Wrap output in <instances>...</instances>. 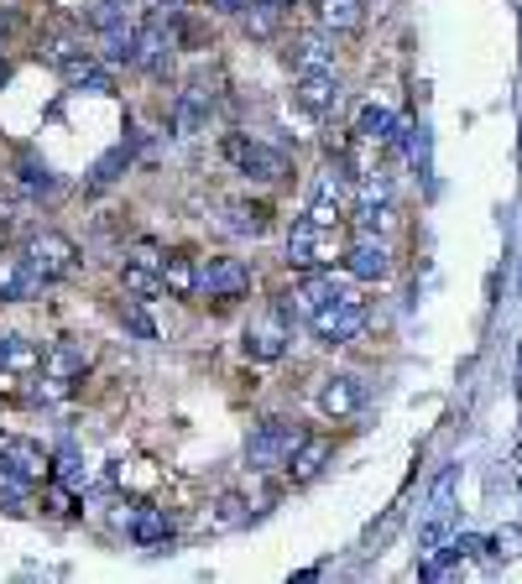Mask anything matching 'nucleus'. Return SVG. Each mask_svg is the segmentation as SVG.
I'll list each match as a JSON object with an SVG mask.
<instances>
[{
  "label": "nucleus",
  "instance_id": "1",
  "mask_svg": "<svg viewBox=\"0 0 522 584\" xmlns=\"http://www.w3.org/2000/svg\"><path fill=\"white\" fill-rule=\"evenodd\" d=\"M303 433L293 423H282V417H267L257 433H251V444H245V470H257V475H272V470H288L293 460V449Z\"/></svg>",
  "mask_w": 522,
  "mask_h": 584
},
{
  "label": "nucleus",
  "instance_id": "2",
  "mask_svg": "<svg viewBox=\"0 0 522 584\" xmlns=\"http://www.w3.org/2000/svg\"><path fill=\"white\" fill-rule=\"evenodd\" d=\"M48 58L58 63V73H63V84L69 89H89V94H116V79H110V69H104L100 58L89 48H79V42H52Z\"/></svg>",
  "mask_w": 522,
  "mask_h": 584
},
{
  "label": "nucleus",
  "instance_id": "3",
  "mask_svg": "<svg viewBox=\"0 0 522 584\" xmlns=\"http://www.w3.org/2000/svg\"><path fill=\"white\" fill-rule=\"evenodd\" d=\"M21 261H27V272H32L37 282H63V276L79 266V251H73L69 235H58V230H42V235H32V241H27Z\"/></svg>",
  "mask_w": 522,
  "mask_h": 584
},
{
  "label": "nucleus",
  "instance_id": "4",
  "mask_svg": "<svg viewBox=\"0 0 522 584\" xmlns=\"http://www.w3.org/2000/svg\"><path fill=\"white\" fill-rule=\"evenodd\" d=\"M309 329H313V340H324V344H350L365 329V303H361V298H334V303H319V309L309 313Z\"/></svg>",
  "mask_w": 522,
  "mask_h": 584
},
{
  "label": "nucleus",
  "instance_id": "5",
  "mask_svg": "<svg viewBox=\"0 0 522 584\" xmlns=\"http://www.w3.org/2000/svg\"><path fill=\"white\" fill-rule=\"evenodd\" d=\"M334 256H340V251H334V230L313 224L309 214H303V220H293V230H288V261H293V266L313 272V266H330Z\"/></svg>",
  "mask_w": 522,
  "mask_h": 584
},
{
  "label": "nucleus",
  "instance_id": "6",
  "mask_svg": "<svg viewBox=\"0 0 522 584\" xmlns=\"http://www.w3.org/2000/svg\"><path fill=\"white\" fill-rule=\"evenodd\" d=\"M225 157L245 172V178H257V183H278L282 172H288V152L267 147V141H251V137H230Z\"/></svg>",
  "mask_w": 522,
  "mask_h": 584
},
{
  "label": "nucleus",
  "instance_id": "7",
  "mask_svg": "<svg viewBox=\"0 0 522 584\" xmlns=\"http://www.w3.org/2000/svg\"><path fill=\"white\" fill-rule=\"evenodd\" d=\"M199 292H204V298H220V303L245 298V292H251V266H245L241 256L209 261V266H199Z\"/></svg>",
  "mask_w": 522,
  "mask_h": 584
},
{
  "label": "nucleus",
  "instance_id": "8",
  "mask_svg": "<svg viewBox=\"0 0 522 584\" xmlns=\"http://www.w3.org/2000/svg\"><path fill=\"white\" fill-rule=\"evenodd\" d=\"M121 288L131 292V298H141V303H152L157 292H162V251H157L152 241H141L137 251H131V261L121 266Z\"/></svg>",
  "mask_w": 522,
  "mask_h": 584
},
{
  "label": "nucleus",
  "instance_id": "9",
  "mask_svg": "<svg viewBox=\"0 0 522 584\" xmlns=\"http://www.w3.org/2000/svg\"><path fill=\"white\" fill-rule=\"evenodd\" d=\"M168 58H173V27L162 17H152L147 27H137V52H131V63L147 73H162L168 69Z\"/></svg>",
  "mask_w": 522,
  "mask_h": 584
},
{
  "label": "nucleus",
  "instance_id": "10",
  "mask_svg": "<svg viewBox=\"0 0 522 584\" xmlns=\"http://www.w3.org/2000/svg\"><path fill=\"white\" fill-rule=\"evenodd\" d=\"M293 100H298V110H309V115H330L334 104H340V84H334L330 69H309V73H298Z\"/></svg>",
  "mask_w": 522,
  "mask_h": 584
},
{
  "label": "nucleus",
  "instance_id": "11",
  "mask_svg": "<svg viewBox=\"0 0 522 584\" xmlns=\"http://www.w3.org/2000/svg\"><path fill=\"white\" fill-rule=\"evenodd\" d=\"M345 272L355 276V282H382V276L392 272V256H387L382 235H355V245L345 251Z\"/></svg>",
  "mask_w": 522,
  "mask_h": 584
},
{
  "label": "nucleus",
  "instance_id": "12",
  "mask_svg": "<svg viewBox=\"0 0 522 584\" xmlns=\"http://www.w3.org/2000/svg\"><path fill=\"white\" fill-rule=\"evenodd\" d=\"M365 407V381L361 376H334L324 381V392H319V413L324 417H350Z\"/></svg>",
  "mask_w": 522,
  "mask_h": 584
},
{
  "label": "nucleus",
  "instance_id": "13",
  "mask_svg": "<svg viewBox=\"0 0 522 584\" xmlns=\"http://www.w3.org/2000/svg\"><path fill=\"white\" fill-rule=\"evenodd\" d=\"M42 344L27 340V334H0V371L6 376H32V371H42Z\"/></svg>",
  "mask_w": 522,
  "mask_h": 584
},
{
  "label": "nucleus",
  "instance_id": "14",
  "mask_svg": "<svg viewBox=\"0 0 522 584\" xmlns=\"http://www.w3.org/2000/svg\"><path fill=\"white\" fill-rule=\"evenodd\" d=\"M235 17H241L245 32L267 42V37H278L282 21H288V0H241V11H235Z\"/></svg>",
  "mask_w": 522,
  "mask_h": 584
},
{
  "label": "nucleus",
  "instance_id": "15",
  "mask_svg": "<svg viewBox=\"0 0 522 584\" xmlns=\"http://www.w3.org/2000/svg\"><path fill=\"white\" fill-rule=\"evenodd\" d=\"M330 460H334L330 439H309V433H303V439H298V449H293V460H288V475H293L298 485H309Z\"/></svg>",
  "mask_w": 522,
  "mask_h": 584
},
{
  "label": "nucleus",
  "instance_id": "16",
  "mask_svg": "<svg viewBox=\"0 0 522 584\" xmlns=\"http://www.w3.org/2000/svg\"><path fill=\"white\" fill-rule=\"evenodd\" d=\"M330 58H334V32H303V37H293V48H288V63H293L298 73L330 69Z\"/></svg>",
  "mask_w": 522,
  "mask_h": 584
},
{
  "label": "nucleus",
  "instance_id": "17",
  "mask_svg": "<svg viewBox=\"0 0 522 584\" xmlns=\"http://www.w3.org/2000/svg\"><path fill=\"white\" fill-rule=\"evenodd\" d=\"M313 17L324 32H361L365 0H313Z\"/></svg>",
  "mask_w": 522,
  "mask_h": 584
},
{
  "label": "nucleus",
  "instance_id": "18",
  "mask_svg": "<svg viewBox=\"0 0 522 584\" xmlns=\"http://www.w3.org/2000/svg\"><path fill=\"white\" fill-rule=\"evenodd\" d=\"M402 131V121L387 110V104H361V115H355V137L377 141V147H392Z\"/></svg>",
  "mask_w": 522,
  "mask_h": 584
},
{
  "label": "nucleus",
  "instance_id": "19",
  "mask_svg": "<svg viewBox=\"0 0 522 584\" xmlns=\"http://www.w3.org/2000/svg\"><path fill=\"white\" fill-rule=\"evenodd\" d=\"M0 460L11 464V470H21V475H27V481H37V485L52 475V460L42 454V444H32V439H17V444H6V454H0Z\"/></svg>",
  "mask_w": 522,
  "mask_h": 584
},
{
  "label": "nucleus",
  "instance_id": "20",
  "mask_svg": "<svg viewBox=\"0 0 522 584\" xmlns=\"http://www.w3.org/2000/svg\"><path fill=\"white\" fill-rule=\"evenodd\" d=\"M84 365H89L84 344H73V340L52 344L48 355H42V371H48L52 381H79V376H84Z\"/></svg>",
  "mask_w": 522,
  "mask_h": 584
},
{
  "label": "nucleus",
  "instance_id": "21",
  "mask_svg": "<svg viewBox=\"0 0 522 584\" xmlns=\"http://www.w3.org/2000/svg\"><path fill=\"white\" fill-rule=\"evenodd\" d=\"M209 115V94L204 84H189L183 94H178V110H173V137H193L199 125H204Z\"/></svg>",
  "mask_w": 522,
  "mask_h": 584
},
{
  "label": "nucleus",
  "instance_id": "22",
  "mask_svg": "<svg viewBox=\"0 0 522 584\" xmlns=\"http://www.w3.org/2000/svg\"><path fill=\"white\" fill-rule=\"evenodd\" d=\"M42 288L32 272H27V261L21 256H0V303H21V298H32Z\"/></svg>",
  "mask_w": 522,
  "mask_h": 584
},
{
  "label": "nucleus",
  "instance_id": "23",
  "mask_svg": "<svg viewBox=\"0 0 522 584\" xmlns=\"http://www.w3.org/2000/svg\"><path fill=\"white\" fill-rule=\"evenodd\" d=\"M168 533H173L168 512H157V506H137V512H131V537H137L141 548H162Z\"/></svg>",
  "mask_w": 522,
  "mask_h": 584
},
{
  "label": "nucleus",
  "instance_id": "24",
  "mask_svg": "<svg viewBox=\"0 0 522 584\" xmlns=\"http://www.w3.org/2000/svg\"><path fill=\"white\" fill-rule=\"evenodd\" d=\"M162 292L193 298V292H199V266H193L189 256H162Z\"/></svg>",
  "mask_w": 522,
  "mask_h": 584
},
{
  "label": "nucleus",
  "instance_id": "25",
  "mask_svg": "<svg viewBox=\"0 0 522 584\" xmlns=\"http://www.w3.org/2000/svg\"><path fill=\"white\" fill-rule=\"evenodd\" d=\"M298 292H303V309H319V303H334V298H355V292H350L345 288V282H334V276L330 272H319V266H313V272L309 276H303V288H298Z\"/></svg>",
  "mask_w": 522,
  "mask_h": 584
},
{
  "label": "nucleus",
  "instance_id": "26",
  "mask_svg": "<svg viewBox=\"0 0 522 584\" xmlns=\"http://www.w3.org/2000/svg\"><path fill=\"white\" fill-rule=\"evenodd\" d=\"M32 491H37V481H27L21 470H11V464L0 460V506H11V512H21V506L32 501Z\"/></svg>",
  "mask_w": 522,
  "mask_h": 584
},
{
  "label": "nucleus",
  "instance_id": "27",
  "mask_svg": "<svg viewBox=\"0 0 522 584\" xmlns=\"http://www.w3.org/2000/svg\"><path fill=\"white\" fill-rule=\"evenodd\" d=\"M100 42H104V58H110V63H131V52H137V27H131V21H116V27H104L100 32Z\"/></svg>",
  "mask_w": 522,
  "mask_h": 584
},
{
  "label": "nucleus",
  "instance_id": "28",
  "mask_svg": "<svg viewBox=\"0 0 522 584\" xmlns=\"http://www.w3.org/2000/svg\"><path fill=\"white\" fill-rule=\"evenodd\" d=\"M126 162H131V147H110V152L100 157V162H94V178H89V193H100V189H110V183H116V178H121L126 172Z\"/></svg>",
  "mask_w": 522,
  "mask_h": 584
},
{
  "label": "nucleus",
  "instance_id": "29",
  "mask_svg": "<svg viewBox=\"0 0 522 584\" xmlns=\"http://www.w3.org/2000/svg\"><path fill=\"white\" fill-rule=\"evenodd\" d=\"M225 224L235 230V235H261V230H267V209L235 199V204H225Z\"/></svg>",
  "mask_w": 522,
  "mask_h": 584
},
{
  "label": "nucleus",
  "instance_id": "30",
  "mask_svg": "<svg viewBox=\"0 0 522 584\" xmlns=\"http://www.w3.org/2000/svg\"><path fill=\"white\" fill-rule=\"evenodd\" d=\"M288 340H282L278 329H257V334H245V361H278Z\"/></svg>",
  "mask_w": 522,
  "mask_h": 584
},
{
  "label": "nucleus",
  "instance_id": "31",
  "mask_svg": "<svg viewBox=\"0 0 522 584\" xmlns=\"http://www.w3.org/2000/svg\"><path fill=\"white\" fill-rule=\"evenodd\" d=\"M450 522H454V506H429V522L418 533V548H439L450 537Z\"/></svg>",
  "mask_w": 522,
  "mask_h": 584
},
{
  "label": "nucleus",
  "instance_id": "32",
  "mask_svg": "<svg viewBox=\"0 0 522 584\" xmlns=\"http://www.w3.org/2000/svg\"><path fill=\"white\" fill-rule=\"evenodd\" d=\"M52 481H63V485H89V470L79 464V454H58V464H52Z\"/></svg>",
  "mask_w": 522,
  "mask_h": 584
},
{
  "label": "nucleus",
  "instance_id": "33",
  "mask_svg": "<svg viewBox=\"0 0 522 584\" xmlns=\"http://www.w3.org/2000/svg\"><path fill=\"white\" fill-rule=\"evenodd\" d=\"M42 501H48V512H52V516H69V512H73L69 485H63V481H52V475L42 481Z\"/></svg>",
  "mask_w": 522,
  "mask_h": 584
},
{
  "label": "nucleus",
  "instance_id": "34",
  "mask_svg": "<svg viewBox=\"0 0 522 584\" xmlns=\"http://www.w3.org/2000/svg\"><path fill=\"white\" fill-rule=\"evenodd\" d=\"M454 485H460V464H444V475L434 481V496H429V506H454Z\"/></svg>",
  "mask_w": 522,
  "mask_h": 584
},
{
  "label": "nucleus",
  "instance_id": "35",
  "mask_svg": "<svg viewBox=\"0 0 522 584\" xmlns=\"http://www.w3.org/2000/svg\"><path fill=\"white\" fill-rule=\"evenodd\" d=\"M21 178H27V189H32V193H52V189H58V178H52L48 168H37L32 157L21 162Z\"/></svg>",
  "mask_w": 522,
  "mask_h": 584
},
{
  "label": "nucleus",
  "instance_id": "36",
  "mask_svg": "<svg viewBox=\"0 0 522 584\" xmlns=\"http://www.w3.org/2000/svg\"><path fill=\"white\" fill-rule=\"evenodd\" d=\"M126 324H131V334H141V340H157V324L141 313V298H131V303H126Z\"/></svg>",
  "mask_w": 522,
  "mask_h": 584
},
{
  "label": "nucleus",
  "instance_id": "37",
  "mask_svg": "<svg viewBox=\"0 0 522 584\" xmlns=\"http://www.w3.org/2000/svg\"><path fill=\"white\" fill-rule=\"evenodd\" d=\"M235 522H245V501L225 496V501H220V512H214V527H235Z\"/></svg>",
  "mask_w": 522,
  "mask_h": 584
},
{
  "label": "nucleus",
  "instance_id": "38",
  "mask_svg": "<svg viewBox=\"0 0 522 584\" xmlns=\"http://www.w3.org/2000/svg\"><path fill=\"white\" fill-rule=\"evenodd\" d=\"M209 11H241V0H204Z\"/></svg>",
  "mask_w": 522,
  "mask_h": 584
},
{
  "label": "nucleus",
  "instance_id": "39",
  "mask_svg": "<svg viewBox=\"0 0 522 584\" xmlns=\"http://www.w3.org/2000/svg\"><path fill=\"white\" fill-rule=\"evenodd\" d=\"M6 42H11V21L0 17V52H6Z\"/></svg>",
  "mask_w": 522,
  "mask_h": 584
},
{
  "label": "nucleus",
  "instance_id": "40",
  "mask_svg": "<svg viewBox=\"0 0 522 584\" xmlns=\"http://www.w3.org/2000/svg\"><path fill=\"white\" fill-rule=\"evenodd\" d=\"M6 73H11V69H6V52H0V84H6Z\"/></svg>",
  "mask_w": 522,
  "mask_h": 584
},
{
  "label": "nucleus",
  "instance_id": "41",
  "mask_svg": "<svg viewBox=\"0 0 522 584\" xmlns=\"http://www.w3.org/2000/svg\"><path fill=\"white\" fill-rule=\"evenodd\" d=\"M518 485H522V449H518Z\"/></svg>",
  "mask_w": 522,
  "mask_h": 584
}]
</instances>
